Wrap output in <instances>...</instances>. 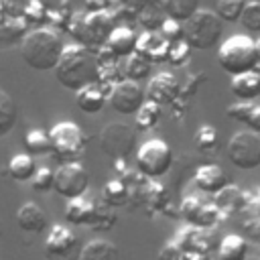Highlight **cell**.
<instances>
[{"label":"cell","instance_id":"obj_1","mask_svg":"<svg viewBox=\"0 0 260 260\" xmlns=\"http://www.w3.org/2000/svg\"><path fill=\"white\" fill-rule=\"evenodd\" d=\"M57 81L71 91H79L89 83H98V65L93 55L77 43L65 45L57 67L53 69Z\"/></svg>","mask_w":260,"mask_h":260},{"label":"cell","instance_id":"obj_2","mask_svg":"<svg viewBox=\"0 0 260 260\" xmlns=\"http://www.w3.org/2000/svg\"><path fill=\"white\" fill-rule=\"evenodd\" d=\"M65 43L53 28H30L20 43V55L24 63L35 71H53L61 59Z\"/></svg>","mask_w":260,"mask_h":260},{"label":"cell","instance_id":"obj_3","mask_svg":"<svg viewBox=\"0 0 260 260\" xmlns=\"http://www.w3.org/2000/svg\"><path fill=\"white\" fill-rule=\"evenodd\" d=\"M118 26L114 14L110 10L106 12H73L67 24V30L77 45H81L83 49H87L91 55L102 49L108 41V37L112 35V30Z\"/></svg>","mask_w":260,"mask_h":260},{"label":"cell","instance_id":"obj_4","mask_svg":"<svg viewBox=\"0 0 260 260\" xmlns=\"http://www.w3.org/2000/svg\"><path fill=\"white\" fill-rule=\"evenodd\" d=\"M217 63L232 77L256 71L258 69L256 41L246 35H234L225 39L217 49Z\"/></svg>","mask_w":260,"mask_h":260},{"label":"cell","instance_id":"obj_5","mask_svg":"<svg viewBox=\"0 0 260 260\" xmlns=\"http://www.w3.org/2000/svg\"><path fill=\"white\" fill-rule=\"evenodd\" d=\"M49 138H51V154L61 162H79V158L85 152V144H87V136L85 132L71 120H63L57 122L51 130H49Z\"/></svg>","mask_w":260,"mask_h":260},{"label":"cell","instance_id":"obj_6","mask_svg":"<svg viewBox=\"0 0 260 260\" xmlns=\"http://www.w3.org/2000/svg\"><path fill=\"white\" fill-rule=\"evenodd\" d=\"M223 32L221 20L213 10L207 8H199L185 24H183V41L191 47V49H211L219 43Z\"/></svg>","mask_w":260,"mask_h":260},{"label":"cell","instance_id":"obj_7","mask_svg":"<svg viewBox=\"0 0 260 260\" xmlns=\"http://www.w3.org/2000/svg\"><path fill=\"white\" fill-rule=\"evenodd\" d=\"M173 148L162 138H148L136 148V171L148 179L165 177L173 167Z\"/></svg>","mask_w":260,"mask_h":260},{"label":"cell","instance_id":"obj_8","mask_svg":"<svg viewBox=\"0 0 260 260\" xmlns=\"http://www.w3.org/2000/svg\"><path fill=\"white\" fill-rule=\"evenodd\" d=\"M100 146L112 160H126L138 146V132L124 122H110L100 132Z\"/></svg>","mask_w":260,"mask_h":260},{"label":"cell","instance_id":"obj_9","mask_svg":"<svg viewBox=\"0 0 260 260\" xmlns=\"http://www.w3.org/2000/svg\"><path fill=\"white\" fill-rule=\"evenodd\" d=\"M225 154L236 169H242V171L258 169L260 167V136L250 130L236 132L225 146Z\"/></svg>","mask_w":260,"mask_h":260},{"label":"cell","instance_id":"obj_10","mask_svg":"<svg viewBox=\"0 0 260 260\" xmlns=\"http://www.w3.org/2000/svg\"><path fill=\"white\" fill-rule=\"evenodd\" d=\"M81 244L71 228L63 223H55L49 228L45 238V256L49 260H79Z\"/></svg>","mask_w":260,"mask_h":260},{"label":"cell","instance_id":"obj_11","mask_svg":"<svg viewBox=\"0 0 260 260\" xmlns=\"http://www.w3.org/2000/svg\"><path fill=\"white\" fill-rule=\"evenodd\" d=\"M53 189L57 191V195L65 197L67 201L75 199V197H83L87 193V189H89V173L79 162L61 165L55 171Z\"/></svg>","mask_w":260,"mask_h":260},{"label":"cell","instance_id":"obj_12","mask_svg":"<svg viewBox=\"0 0 260 260\" xmlns=\"http://www.w3.org/2000/svg\"><path fill=\"white\" fill-rule=\"evenodd\" d=\"M183 219L197 230H211L219 221V207L215 203L203 201L201 195H187L179 207Z\"/></svg>","mask_w":260,"mask_h":260},{"label":"cell","instance_id":"obj_13","mask_svg":"<svg viewBox=\"0 0 260 260\" xmlns=\"http://www.w3.org/2000/svg\"><path fill=\"white\" fill-rule=\"evenodd\" d=\"M181 91V81L171 73V71H158L150 77L146 89H144V98L146 102H152L156 106H171Z\"/></svg>","mask_w":260,"mask_h":260},{"label":"cell","instance_id":"obj_14","mask_svg":"<svg viewBox=\"0 0 260 260\" xmlns=\"http://www.w3.org/2000/svg\"><path fill=\"white\" fill-rule=\"evenodd\" d=\"M108 102L118 114H136L146 102V98H144V89L140 87V83L124 79L122 83L114 87Z\"/></svg>","mask_w":260,"mask_h":260},{"label":"cell","instance_id":"obj_15","mask_svg":"<svg viewBox=\"0 0 260 260\" xmlns=\"http://www.w3.org/2000/svg\"><path fill=\"white\" fill-rule=\"evenodd\" d=\"M136 41H138V32L128 26V24H118L112 35L108 37L106 41V47L110 49V53L116 57V59H128L130 55L136 53Z\"/></svg>","mask_w":260,"mask_h":260},{"label":"cell","instance_id":"obj_16","mask_svg":"<svg viewBox=\"0 0 260 260\" xmlns=\"http://www.w3.org/2000/svg\"><path fill=\"white\" fill-rule=\"evenodd\" d=\"M193 179H195L197 189L207 195H217L219 191H223L230 185V179L219 165H201L195 171Z\"/></svg>","mask_w":260,"mask_h":260},{"label":"cell","instance_id":"obj_17","mask_svg":"<svg viewBox=\"0 0 260 260\" xmlns=\"http://www.w3.org/2000/svg\"><path fill=\"white\" fill-rule=\"evenodd\" d=\"M169 47L171 45L158 32H140L136 41V53L150 63H167Z\"/></svg>","mask_w":260,"mask_h":260},{"label":"cell","instance_id":"obj_18","mask_svg":"<svg viewBox=\"0 0 260 260\" xmlns=\"http://www.w3.org/2000/svg\"><path fill=\"white\" fill-rule=\"evenodd\" d=\"M16 225L26 234H41L47 230V215L41 205L26 201L16 211Z\"/></svg>","mask_w":260,"mask_h":260},{"label":"cell","instance_id":"obj_19","mask_svg":"<svg viewBox=\"0 0 260 260\" xmlns=\"http://www.w3.org/2000/svg\"><path fill=\"white\" fill-rule=\"evenodd\" d=\"M95 209H98V203L93 199H87L85 195L69 199L65 207V221L71 225H89L95 215Z\"/></svg>","mask_w":260,"mask_h":260},{"label":"cell","instance_id":"obj_20","mask_svg":"<svg viewBox=\"0 0 260 260\" xmlns=\"http://www.w3.org/2000/svg\"><path fill=\"white\" fill-rule=\"evenodd\" d=\"M250 254L248 240L240 234H228L217 242L215 256L217 260H246Z\"/></svg>","mask_w":260,"mask_h":260},{"label":"cell","instance_id":"obj_21","mask_svg":"<svg viewBox=\"0 0 260 260\" xmlns=\"http://www.w3.org/2000/svg\"><path fill=\"white\" fill-rule=\"evenodd\" d=\"M165 10L160 0H142L138 14H136V22L142 26L144 32H158L160 24L165 22Z\"/></svg>","mask_w":260,"mask_h":260},{"label":"cell","instance_id":"obj_22","mask_svg":"<svg viewBox=\"0 0 260 260\" xmlns=\"http://www.w3.org/2000/svg\"><path fill=\"white\" fill-rule=\"evenodd\" d=\"M230 91L238 98V102H252L254 98L260 95V73L250 71V73L232 77Z\"/></svg>","mask_w":260,"mask_h":260},{"label":"cell","instance_id":"obj_23","mask_svg":"<svg viewBox=\"0 0 260 260\" xmlns=\"http://www.w3.org/2000/svg\"><path fill=\"white\" fill-rule=\"evenodd\" d=\"M75 102H77V108L85 114H100L106 106V98L98 83H89L79 91H75Z\"/></svg>","mask_w":260,"mask_h":260},{"label":"cell","instance_id":"obj_24","mask_svg":"<svg viewBox=\"0 0 260 260\" xmlns=\"http://www.w3.org/2000/svg\"><path fill=\"white\" fill-rule=\"evenodd\" d=\"M37 162L30 154L26 152H20V154H14L10 160H8V175L18 181V183H30L35 173H37Z\"/></svg>","mask_w":260,"mask_h":260},{"label":"cell","instance_id":"obj_25","mask_svg":"<svg viewBox=\"0 0 260 260\" xmlns=\"http://www.w3.org/2000/svg\"><path fill=\"white\" fill-rule=\"evenodd\" d=\"M79 260H120V250L108 240H91L81 248Z\"/></svg>","mask_w":260,"mask_h":260},{"label":"cell","instance_id":"obj_26","mask_svg":"<svg viewBox=\"0 0 260 260\" xmlns=\"http://www.w3.org/2000/svg\"><path fill=\"white\" fill-rule=\"evenodd\" d=\"M160 4L165 10V16L181 24H185L199 10V0H160Z\"/></svg>","mask_w":260,"mask_h":260},{"label":"cell","instance_id":"obj_27","mask_svg":"<svg viewBox=\"0 0 260 260\" xmlns=\"http://www.w3.org/2000/svg\"><path fill=\"white\" fill-rule=\"evenodd\" d=\"M102 201L108 207H122L130 201V189L122 179H112L102 189Z\"/></svg>","mask_w":260,"mask_h":260},{"label":"cell","instance_id":"obj_28","mask_svg":"<svg viewBox=\"0 0 260 260\" xmlns=\"http://www.w3.org/2000/svg\"><path fill=\"white\" fill-rule=\"evenodd\" d=\"M122 71H124V77H126L128 81L140 83V81H144V79H148V77H150L152 63H150L148 59H144L142 55L134 53V55H130V57L126 59L124 69H122Z\"/></svg>","mask_w":260,"mask_h":260},{"label":"cell","instance_id":"obj_29","mask_svg":"<svg viewBox=\"0 0 260 260\" xmlns=\"http://www.w3.org/2000/svg\"><path fill=\"white\" fill-rule=\"evenodd\" d=\"M16 118H18V108H16L12 95L6 93L4 89H0V138L12 132Z\"/></svg>","mask_w":260,"mask_h":260},{"label":"cell","instance_id":"obj_30","mask_svg":"<svg viewBox=\"0 0 260 260\" xmlns=\"http://www.w3.org/2000/svg\"><path fill=\"white\" fill-rule=\"evenodd\" d=\"M28 32V24L24 18H6L0 22V45H14L22 43V39Z\"/></svg>","mask_w":260,"mask_h":260},{"label":"cell","instance_id":"obj_31","mask_svg":"<svg viewBox=\"0 0 260 260\" xmlns=\"http://www.w3.org/2000/svg\"><path fill=\"white\" fill-rule=\"evenodd\" d=\"M24 148H26V154H30L32 158L51 152V138H49V132L43 130V128H32V130H28V132L24 134Z\"/></svg>","mask_w":260,"mask_h":260},{"label":"cell","instance_id":"obj_32","mask_svg":"<svg viewBox=\"0 0 260 260\" xmlns=\"http://www.w3.org/2000/svg\"><path fill=\"white\" fill-rule=\"evenodd\" d=\"M134 116H136V128H138L136 132H148V130H152L160 122L162 108L152 104V102H144L142 108Z\"/></svg>","mask_w":260,"mask_h":260},{"label":"cell","instance_id":"obj_33","mask_svg":"<svg viewBox=\"0 0 260 260\" xmlns=\"http://www.w3.org/2000/svg\"><path fill=\"white\" fill-rule=\"evenodd\" d=\"M246 0H217L215 14L221 22H240Z\"/></svg>","mask_w":260,"mask_h":260},{"label":"cell","instance_id":"obj_34","mask_svg":"<svg viewBox=\"0 0 260 260\" xmlns=\"http://www.w3.org/2000/svg\"><path fill=\"white\" fill-rule=\"evenodd\" d=\"M24 22L28 26H35V28H41L47 20H49V8L43 0H28V6L24 10Z\"/></svg>","mask_w":260,"mask_h":260},{"label":"cell","instance_id":"obj_35","mask_svg":"<svg viewBox=\"0 0 260 260\" xmlns=\"http://www.w3.org/2000/svg\"><path fill=\"white\" fill-rule=\"evenodd\" d=\"M240 22L246 30L260 32V0H246Z\"/></svg>","mask_w":260,"mask_h":260},{"label":"cell","instance_id":"obj_36","mask_svg":"<svg viewBox=\"0 0 260 260\" xmlns=\"http://www.w3.org/2000/svg\"><path fill=\"white\" fill-rule=\"evenodd\" d=\"M217 142H219V134H217V130H215L213 126H209V124L199 126V130L195 132V146H197L199 150H203V152L215 150Z\"/></svg>","mask_w":260,"mask_h":260},{"label":"cell","instance_id":"obj_37","mask_svg":"<svg viewBox=\"0 0 260 260\" xmlns=\"http://www.w3.org/2000/svg\"><path fill=\"white\" fill-rule=\"evenodd\" d=\"M116 221H118V215H116V211H112V207H108V205L106 207H100L98 205L95 215H93L89 228L93 232H108V230H112L116 225Z\"/></svg>","mask_w":260,"mask_h":260},{"label":"cell","instance_id":"obj_38","mask_svg":"<svg viewBox=\"0 0 260 260\" xmlns=\"http://www.w3.org/2000/svg\"><path fill=\"white\" fill-rule=\"evenodd\" d=\"M191 47L185 43V41H179V43H173L169 47V55H167V63L173 65V67H183L187 61H189V55H191Z\"/></svg>","mask_w":260,"mask_h":260},{"label":"cell","instance_id":"obj_39","mask_svg":"<svg viewBox=\"0 0 260 260\" xmlns=\"http://www.w3.org/2000/svg\"><path fill=\"white\" fill-rule=\"evenodd\" d=\"M126 77H124V71L120 67V61L118 63H112V65H102L98 67V83H112V85H118L122 83Z\"/></svg>","mask_w":260,"mask_h":260},{"label":"cell","instance_id":"obj_40","mask_svg":"<svg viewBox=\"0 0 260 260\" xmlns=\"http://www.w3.org/2000/svg\"><path fill=\"white\" fill-rule=\"evenodd\" d=\"M158 35H160L169 45L179 43V41H183V24L177 22V20L165 18V22H162L160 28H158Z\"/></svg>","mask_w":260,"mask_h":260},{"label":"cell","instance_id":"obj_41","mask_svg":"<svg viewBox=\"0 0 260 260\" xmlns=\"http://www.w3.org/2000/svg\"><path fill=\"white\" fill-rule=\"evenodd\" d=\"M205 81H207V75H205V73H201V71L191 73V75L187 77V81L181 85L179 98H183V100H191V98H193V95L199 91V87H201Z\"/></svg>","mask_w":260,"mask_h":260},{"label":"cell","instance_id":"obj_42","mask_svg":"<svg viewBox=\"0 0 260 260\" xmlns=\"http://www.w3.org/2000/svg\"><path fill=\"white\" fill-rule=\"evenodd\" d=\"M53 183H55V171H51L49 167L37 169V173H35V177H32V181H30L32 189H35V191H41V193L53 189Z\"/></svg>","mask_w":260,"mask_h":260},{"label":"cell","instance_id":"obj_43","mask_svg":"<svg viewBox=\"0 0 260 260\" xmlns=\"http://www.w3.org/2000/svg\"><path fill=\"white\" fill-rule=\"evenodd\" d=\"M252 106H254L252 102H236V104H232V106L225 108V114H228L230 120H236V122L246 124V120H248V116L252 112Z\"/></svg>","mask_w":260,"mask_h":260},{"label":"cell","instance_id":"obj_44","mask_svg":"<svg viewBox=\"0 0 260 260\" xmlns=\"http://www.w3.org/2000/svg\"><path fill=\"white\" fill-rule=\"evenodd\" d=\"M0 6H2L6 18H22L24 10L28 6V0H0Z\"/></svg>","mask_w":260,"mask_h":260},{"label":"cell","instance_id":"obj_45","mask_svg":"<svg viewBox=\"0 0 260 260\" xmlns=\"http://www.w3.org/2000/svg\"><path fill=\"white\" fill-rule=\"evenodd\" d=\"M183 258V250L171 240V242H167L160 250H158V254H156V260H181Z\"/></svg>","mask_w":260,"mask_h":260},{"label":"cell","instance_id":"obj_46","mask_svg":"<svg viewBox=\"0 0 260 260\" xmlns=\"http://www.w3.org/2000/svg\"><path fill=\"white\" fill-rule=\"evenodd\" d=\"M246 126H248L250 132H254V134L260 136V104H254L252 106V112H250V116L246 120Z\"/></svg>","mask_w":260,"mask_h":260},{"label":"cell","instance_id":"obj_47","mask_svg":"<svg viewBox=\"0 0 260 260\" xmlns=\"http://www.w3.org/2000/svg\"><path fill=\"white\" fill-rule=\"evenodd\" d=\"M83 4H85V10L89 14L110 10V0H83Z\"/></svg>","mask_w":260,"mask_h":260},{"label":"cell","instance_id":"obj_48","mask_svg":"<svg viewBox=\"0 0 260 260\" xmlns=\"http://www.w3.org/2000/svg\"><path fill=\"white\" fill-rule=\"evenodd\" d=\"M181 260H209V254H201V252H183Z\"/></svg>","mask_w":260,"mask_h":260},{"label":"cell","instance_id":"obj_49","mask_svg":"<svg viewBox=\"0 0 260 260\" xmlns=\"http://www.w3.org/2000/svg\"><path fill=\"white\" fill-rule=\"evenodd\" d=\"M256 57H258V69H260V39L256 41ZM256 69V71H258Z\"/></svg>","mask_w":260,"mask_h":260},{"label":"cell","instance_id":"obj_50","mask_svg":"<svg viewBox=\"0 0 260 260\" xmlns=\"http://www.w3.org/2000/svg\"><path fill=\"white\" fill-rule=\"evenodd\" d=\"M6 20V14H4V10H2V6H0V22H4Z\"/></svg>","mask_w":260,"mask_h":260},{"label":"cell","instance_id":"obj_51","mask_svg":"<svg viewBox=\"0 0 260 260\" xmlns=\"http://www.w3.org/2000/svg\"><path fill=\"white\" fill-rule=\"evenodd\" d=\"M246 260H260V256H248Z\"/></svg>","mask_w":260,"mask_h":260}]
</instances>
